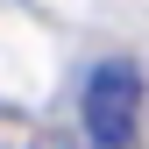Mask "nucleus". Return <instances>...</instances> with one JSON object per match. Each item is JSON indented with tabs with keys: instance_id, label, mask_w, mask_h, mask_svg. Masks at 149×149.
Listing matches in <instances>:
<instances>
[{
	"instance_id": "nucleus-1",
	"label": "nucleus",
	"mask_w": 149,
	"mask_h": 149,
	"mask_svg": "<svg viewBox=\"0 0 149 149\" xmlns=\"http://www.w3.org/2000/svg\"><path fill=\"white\" fill-rule=\"evenodd\" d=\"M78 114H85V142L92 149H135V135H142V71L128 57L92 64Z\"/></svg>"
}]
</instances>
